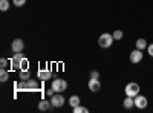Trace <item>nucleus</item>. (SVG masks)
<instances>
[{"label":"nucleus","mask_w":153,"mask_h":113,"mask_svg":"<svg viewBox=\"0 0 153 113\" xmlns=\"http://www.w3.org/2000/svg\"><path fill=\"white\" fill-rule=\"evenodd\" d=\"M113 41H115L113 35H112V34H109V32L101 34V35H100V38H98V44H100L101 47H104V49L110 47V46L113 44Z\"/></svg>","instance_id":"obj_1"},{"label":"nucleus","mask_w":153,"mask_h":113,"mask_svg":"<svg viewBox=\"0 0 153 113\" xmlns=\"http://www.w3.org/2000/svg\"><path fill=\"white\" fill-rule=\"evenodd\" d=\"M139 90H141V87H139L138 83H129V84L126 86V89H124L126 96H132V98H135L136 95H139Z\"/></svg>","instance_id":"obj_2"},{"label":"nucleus","mask_w":153,"mask_h":113,"mask_svg":"<svg viewBox=\"0 0 153 113\" xmlns=\"http://www.w3.org/2000/svg\"><path fill=\"white\" fill-rule=\"evenodd\" d=\"M51 87H52L57 93H61V92H65L68 89V83H66V80H63V78H55L52 81V86Z\"/></svg>","instance_id":"obj_3"},{"label":"nucleus","mask_w":153,"mask_h":113,"mask_svg":"<svg viewBox=\"0 0 153 113\" xmlns=\"http://www.w3.org/2000/svg\"><path fill=\"white\" fill-rule=\"evenodd\" d=\"M23 55H22V52H17L14 57H12L11 60H9V64L12 66V69H17V70H20V64H22V61H23Z\"/></svg>","instance_id":"obj_4"},{"label":"nucleus","mask_w":153,"mask_h":113,"mask_svg":"<svg viewBox=\"0 0 153 113\" xmlns=\"http://www.w3.org/2000/svg\"><path fill=\"white\" fill-rule=\"evenodd\" d=\"M143 52H144V51H139V49H136V47L130 52V61L133 63V64H138V63L143 61V57H144Z\"/></svg>","instance_id":"obj_5"},{"label":"nucleus","mask_w":153,"mask_h":113,"mask_svg":"<svg viewBox=\"0 0 153 113\" xmlns=\"http://www.w3.org/2000/svg\"><path fill=\"white\" fill-rule=\"evenodd\" d=\"M23 47H25V43L22 38H16L14 41L11 43V49H12V52L17 54V52H22L23 51Z\"/></svg>","instance_id":"obj_6"},{"label":"nucleus","mask_w":153,"mask_h":113,"mask_svg":"<svg viewBox=\"0 0 153 113\" xmlns=\"http://www.w3.org/2000/svg\"><path fill=\"white\" fill-rule=\"evenodd\" d=\"M147 98L143 96V95H136L135 96V107L136 109H146L147 107Z\"/></svg>","instance_id":"obj_7"},{"label":"nucleus","mask_w":153,"mask_h":113,"mask_svg":"<svg viewBox=\"0 0 153 113\" xmlns=\"http://www.w3.org/2000/svg\"><path fill=\"white\" fill-rule=\"evenodd\" d=\"M51 103H52V107H61L65 104V98L60 93H55L54 96H51Z\"/></svg>","instance_id":"obj_8"},{"label":"nucleus","mask_w":153,"mask_h":113,"mask_svg":"<svg viewBox=\"0 0 153 113\" xmlns=\"http://www.w3.org/2000/svg\"><path fill=\"white\" fill-rule=\"evenodd\" d=\"M87 86H89V90L91 92H98L101 89V83L98 81V78H91L89 83H87Z\"/></svg>","instance_id":"obj_9"},{"label":"nucleus","mask_w":153,"mask_h":113,"mask_svg":"<svg viewBox=\"0 0 153 113\" xmlns=\"http://www.w3.org/2000/svg\"><path fill=\"white\" fill-rule=\"evenodd\" d=\"M37 78H40L42 81H48L49 78H51V70H48V69H40L37 72Z\"/></svg>","instance_id":"obj_10"},{"label":"nucleus","mask_w":153,"mask_h":113,"mask_svg":"<svg viewBox=\"0 0 153 113\" xmlns=\"http://www.w3.org/2000/svg\"><path fill=\"white\" fill-rule=\"evenodd\" d=\"M147 40L146 38H138L136 40V43H135V47L136 49H139V51H144V49H147Z\"/></svg>","instance_id":"obj_11"},{"label":"nucleus","mask_w":153,"mask_h":113,"mask_svg":"<svg viewBox=\"0 0 153 113\" xmlns=\"http://www.w3.org/2000/svg\"><path fill=\"white\" fill-rule=\"evenodd\" d=\"M52 107V103L48 101V99H42L40 103H38V110H49Z\"/></svg>","instance_id":"obj_12"},{"label":"nucleus","mask_w":153,"mask_h":113,"mask_svg":"<svg viewBox=\"0 0 153 113\" xmlns=\"http://www.w3.org/2000/svg\"><path fill=\"white\" fill-rule=\"evenodd\" d=\"M80 96L78 95H72L71 98H69V106L74 109V107H76V106H80Z\"/></svg>","instance_id":"obj_13"},{"label":"nucleus","mask_w":153,"mask_h":113,"mask_svg":"<svg viewBox=\"0 0 153 113\" xmlns=\"http://www.w3.org/2000/svg\"><path fill=\"white\" fill-rule=\"evenodd\" d=\"M124 107L126 109H132L133 106H135V98H132V96H127L126 99H124Z\"/></svg>","instance_id":"obj_14"},{"label":"nucleus","mask_w":153,"mask_h":113,"mask_svg":"<svg viewBox=\"0 0 153 113\" xmlns=\"http://www.w3.org/2000/svg\"><path fill=\"white\" fill-rule=\"evenodd\" d=\"M112 35H113L115 41H120V40L123 38V37H124V34H123V31H121V29H117V31H115V32H113Z\"/></svg>","instance_id":"obj_15"},{"label":"nucleus","mask_w":153,"mask_h":113,"mask_svg":"<svg viewBox=\"0 0 153 113\" xmlns=\"http://www.w3.org/2000/svg\"><path fill=\"white\" fill-rule=\"evenodd\" d=\"M8 78H9V73L6 72V69H2L0 70V81L5 83V81H8Z\"/></svg>","instance_id":"obj_16"},{"label":"nucleus","mask_w":153,"mask_h":113,"mask_svg":"<svg viewBox=\"0 0 153 113\" xmlns=\"http://www.w3.org/2000/svg\"><path fill=\"white\" fill-rule=\"evenodd\" d=\"M31 78V75H29V70H20V80L23 81H26Z\"/></svg>","instance_id":"obj_17"},{"label":"nucleus","mask_w":153,"mask_h":113,"mask_svg":"<svg viewBox=\"0 0 153 113\" xmlns=\"http://www.w3.org/2000/svg\"><path fill=\"white\" fill-rule=\"evenodd\" d=\"M20 70H29V61H28V58H23L22 64H20Z\"/></svg>","instance_id":"obj_18"},{"label":"nucleus","mask_w":153,"mask_h":113,"mask_svg":"<svg viewBox=\"0 0 153 113\" xmlns=\"http://www.w3.org/2000/svg\"><path fill=\"white\" fill-rule=\"evenodd\" d=\"M0 9H2L3 12L9 9V2L8 0H0Z\"/></svg>","instance_id":"obj_19"},{"label":"nucleus","mask_w":153,"mask_h":113,"mask_svg":"<svg viewBox=\"0 0 153 113\" xmlns=\"http://www.w3.org/2000/svg\"><path fill=\"white\" fill-rule=\"evenodd\" d=\"M72 110H74V113H87V112H89V110H87L86 107H83V106H76V107H74Z\"/></svg>","instance_id":"obj_20"},{"label":"nucleus","mask_w":153,"mask_h":113,"mask_svg":"<svg viewBox=\"0 0 153 113\" xmlns=\"http://www.w3.org/2000/svg\"><path fill=\"white\" fill-rule=\"evenodd\" d=\"M25 3H26V0H12V5H16L17 8H20V6H23Z\"/></svg>","instance_id":"obj_21"},{"label":"nucleus","mask_w":153,"mask_h":113,"mask_svg":"<svg viewBox=\"0 0 153 113\" xmlns=\"http://www.w3.org/2000/svg\"><path fill=\"white\" fill-rule=\"evenodd\" d=\"M8 63H9V61H8L6 58H2V60H0V67H2V69H5V67L8 66Z\"/></svg>","instance_id":"obj_22"},{"label":"nucleus","mask_w":153,"mask_h":113,"mask_svg":"<svg viewBox=\"0 0 153 113\" xmlns=\"http://www.w3.org/2000/svg\"><path fill=\"white\" fill-rule=\"evenodd\" d=\"M147 54H149L150 57H153V43L147 46Z\"/></svg>","instance_id":"obj_23"},{"label":"nucleus","mask_w":153,"mask_h":113,"mask_svg":"<svg viewBox=\"0 0 153 113\" xmlns=\"http://www.w3.org/2000/svg\"><path fill=\"white\" fill-rule=\"evenodd\" d=\"M46 93H48V95H49V96H54V95H55V93H57V92H55V90H54V89H52V87H51V89H48V90H46Z\"/></svg>","instance_id":"obj_24"},{"label":"nucleus","mask_w":153,"mask_h":113,"mask_svg":"<svg viewBox=\"0 0 153 113\" xmlns=\"http://www.w3.org/2000/svg\"><path fill=\"white\" fill-rule=\"evenodd\" d=\"M98 77H100V73H98L97 70H92V72H91V78H98Z\"/></svg>","instance_id":"obj_25"}]
</instances>
